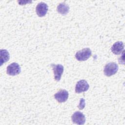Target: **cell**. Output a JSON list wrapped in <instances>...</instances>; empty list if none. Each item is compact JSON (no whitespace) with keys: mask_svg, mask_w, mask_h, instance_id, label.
I'll return each instance as SVG.
<instances>
[{"mask_svg":"<svg viewBox=\"0 0 125 125\" xmlns=\"http://www.w3.org/2000/svg\"><path fill=\"white\" fill-rule=\"evenodd\" d=\"M118 70V65L117 63L111 62L107 63L104 67V74L107 76L110 77L116 73Z\"/></svg>","mask_w":125,"mask_h":125,"instance_id":"6da1fadb","label":"cell"},{"mask_svg":"<svg viewBox=\"0 0 125 125\" xmlns=\"http://www.w3.org/2000/svg\"><path fill=\"white\" fill-rule=\"evenodd\" d=\"M91 54L92 52L90 48H85L77 52L75 58L79 61H85L90 58Z\"/></svg>","mask_w":125,"mask_h":125,"instance_id":"7a4b0ae2","label":"cell"},{"mask_svg":"<svg viewBox=\"0 0 125 125\" xmlns=\"http://www.w3.org/2000/svg\"><path fill=\"white\" fill-rule=\"evenodd\" d=\"M21 72V68L19 64L16 62H13L9 64L6 68V73L10 76H16Z\"/></svg>","mask_w":125,"mask_h":125,"instance_id":"3957f363","label":"cell"},{"mask_svg":"<svg viewBox=\"0 0 125 125\" xmlns=\"http://www.w3.org/2000/svg\"><path fill=\"white\" fill-rule=\"evenodd\" d=\"M51 65L53 68L55 80L57 81H59L61 80L62 75L63 72V66L60 64H55L52 63Z\"/></svg>","mask_w":125,"mask_h":125,"instance_id":"277c9868","label":"cell"},{"mask_svg":"<svg viewBox=\"0 0 125 125\" xmlns=\"http://www.w3.org/2000/svg\"><path fill=\"white\" fill-rule=\"evenodd\" d=\"M72 122L77 125H83L85 122V118L83 114L80 111H76L71 116Z\"/></svg>","mask_w":125,"mask_h":125,"instance_id":"5b68a950","label":"cell"},{"mask_svg":"<svg viewBox=\"0 0 125 125\" xmlns=\"http://www.w3.org/2000/svg\"><path fill=\"white\" fill-rule=\"evenodd\" d=\"M89 88V85L85 80H81L78 81L75 86V92L80 93L86 91Z\"/></svg>","mask_w":125,"mask_h":125,"instance_id":"8992f818","label":"cell"},{"mask_svg":"<svg viewBox=\"0 0 125 125\" xmlns=\"http://www.w3.org/2000/svg\"><path fill=\"white\" fill-rule=\"evenodd\" d=\"M69 94L65 89H61L54 95L55 99L59 103H64L68 99Z\"/></svg>","mask_w":125,"mask_h":125,"instance_id":"52a82bcc","label":"cell"},{"mask_svg":"<svg viewBox=\"0 0 125 125\" xmlns=\"http://www.w3.org/2000/svg\"><path fill=\"white\" fill-rule=\"evenodd\" d=\"M48 9V6L47 4L44 2H41L38 4L36 8V12L39 17H42L44 16Z\"/></svg>","mask_w":125,"mask_h":125,"instance_id":"ba28073f","label":"cell"},{"mask_svg":"<svg viewBox=\"0 0 125 125\" xmlns=\"http://www.w3.org/2000/svg\"><path fill=\"white\" fill-rule=\"evenodd\" d=\"M124 44L122 42H117L114 43L111 47V51L115 55H119L123 51Z\"/></svg>","mask_w":125,"mask_h":125,"instance_id":"9c48e42d","label":"cell"},{"mask_svg":"<svg viewBox=\"0 0 125 125\" xmlns=\"http://www.w3.org/2000/svg\"><path fill=\"white\" fill-rule=\"evenodd\" d=\"M57 10L62 15H66L69 11V7L64 3H61L57 6Z\"/></svg>","mask_w":125,"mask_h":125,"instance_id":"30bf717a","label":"cell"},{"mask_svg":"<svg viewBox=\"0 0 125 125\" xmlns=\"http://www.w3.org/2000/svg\"><path fill=\"white\" fill-rule=\"evenodd\" d=\"M0 65L9 61L10 55L9 52L6 49H1L0 51Z\"/></svg>","mask_w":125,"mask_h":125,"instance_id":"8fae6325","label":"cell"},{"mask_svg":"<svg viewBox=\"0 0 125 125\" xmlns=\"http://www.w3.org/2000/svg\"><path fill=\"white\" fill-rule=\"evenodd\" d=\"M85 106V100L83 98H81L80 99V103L79 105L78 106V107L80 109L82 110Z\"/></svg>","mask_w":125,"mask_h":125,"instance_id":"7c38bea8","label":"cell"}]
</instances>
